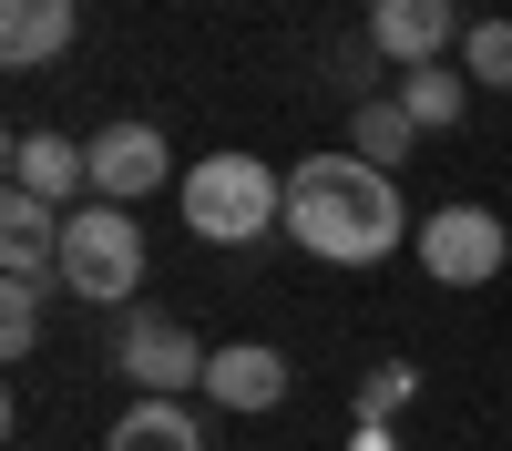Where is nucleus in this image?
I'll return each instance as SVG.
<instances>
[{"label":"nucleus","instance_id":"obj_1","mask_svg":"<svg viewBox=\"0 0 512 451\" xmlns=\"http://www.w3.org/2000/svg\"><path fill=\"white\" fill-rule=\"evenodd\" d=\"M287 236L308 246L318 267H379L400 236H420L410 226V205H400V185L379 175V164H359V154H308L287 175Z\"/></svg>","mask_w":512,"mask_h":451},{"label":"nucleus","instance_id":"obj_2","mask_svg":"<svg viewBox=\"0 0 512 451\" xmlns=\"http://www.w3.org/2000/svg\"><path fill=\"white\" fill-rule=\"evenodd\" d=\"M185 226L205 246H256L267 226H287V175H267L256 154H205L185 175Z\"/></svg>","mask_w":512,"mask_h":451},{"label":"nucleus","instance_id":"obj_3","mask_svg":"<svg viewBox=\"0 0 512 451\" xmlns=\"http://www.w3.org/2000/svg\"><path fill=\"white\" fill-rule=\"evenodd\" d=\"M82 308H123L144 287V226H134V205H72V226H62V267H52Z\"/></svg>","mask_w":512,"mask_h":451},{"label":"nucleus","instance_id":"obj_4","mask_svg":"<svg viewBox=\"0 0 512 451\" xmlns=\"http://www.w3.org/2000/svg\"><path fill=\"white\" fill-rule=\"evenodd\" d=\"M420 267H431L441 287H492L502 257H512V226L492 216V205H441V216H420Z\"/></svg>","mask_w":512,"mask_h":451},{"label":"nucleus","instance_id":"obj_5","mask_svg":"<svg viewBox=\"0 0 512 451\" xmlns=\"http://www.w3.org/2000/svg\"><path fill=\"white\" fill-rule=\"evenodd\" d=\"M205 359H216V349H195V328H185V318H123V339H113V369H123L144 400L205 390Z\"/></svg>","mask_w":512,"mask_h":451},{"label":"nucleus","instance_id":"obj_6","mask_svg":"<svg viewBox=\"0 0 512 451\" xmlns=\"http://www.w3.org/2000/svg\"><path fill=\"white\" fill-rule=\"evenodd\" d=\"M451 41H461V11H451V0H369V52H390L400 72L451 62Z\"/></svg>","mask_w":512,"mask_h":451},{"label":"nucleus","instance_id":"obj_7","mask_svg":"<svg viewBox=\"0 0 512 451\" xmlns=\"http://www.w3.org/2000/svg\"><path fill=\"white\" fill-rule=\"evenodd\" d=\"M164 175H175V164H164V134H154L144 113H123V123H103V134H93V195H103V205L154 195Z\"/></svg>","mask_w":512,"mask_h":451},{"label":"nucleus","instance_id":"obj_8","mask_svg":"<svg viewBox=\"0 0 512 451\" xmlns=\"http://www.w3.org/2000/svg\"><path fill=\"white\" fill-rule=\"evenodd\" d=\"M62 205H41V195H0V277H52L62 267Z\"/></svg>","mask_w":512,"mask_h":451},{"label":"nucleus","instance_id":"obj_9","mask_svg":"<svg viewBox=\"0 0 512 451\" xmlns=\"http://www.w3.org/2000/svg\"><path fill=\"white\" fill-rule=\"evenodd\" d=\"M205 400H216V410H277L287 400V359L267 339H236V349L205 359Z\"/></svg>","mask_w":512,"mask_h":451},{"label":"nucleus","instance_id":"obj_10","mask_svg":"<svg viewBox=\"0 0 512 451\" xmlns=\"http://www.w3.org/2000/svg\"><path fill=\"white\" fill-rule=\"evenodd\" d=\"M72 0H0V62L11 72H41V62H62L72 52Z\"/></svg>","mask_w":512,"mask_h":451},{"label":"nucleus","instance_id":"obj_11","mask_svg":"<svg viewBox=\"0 0 512 451\" xmlns=\"http://www.w3.org/2000/svg\"><path fill=\"white\" fill-rule=\"evenodd\" d=\"M11 185L41 195V205H62L72 185H93V144H72V134H11Z\"/></svg>","mask_w":512,"mask_h":451},{"label":"nucleus","instance_id":"obj_12","mask_svg":"<svg viewBox=\"0 0 512 451\" xmlns=\"http://www.w3.org/2000/svg\"><path fill=\"white\" fill-rule=\"evenodd\" d=\"M103 451H205V421H195L185 400H134L103 431Z\"/></svg>","mask_w":512,"mask_h":451},{"label":"nucleus","instance_id":"obj_13","mask_svg":"<svg viewBox=\"0 0 512 451\" xmlns=\"http://www.w3.org/2000/svg\"><path fill=\"white\" fill-rule=\"evenodd\" d=\"M410 144H420V123L400 113V93H369V103L349 113V154H359V164H379V175H400Z\"/></svg>","mask_w":512,"mask_h":451},{"label":"nucleus","instance_id":"obj_14","mask_svg":"<svg viewBox=\"0 0 512 451\" xmlns=\"http://www.w3.org/2000/svg\"><path fill=\"white\" fill-rule=\"evenodd\" d=\"M461 103H472V72H451V62H431V72H410V82H400V113L420 123V134L461 123Z\"/></svg>","mask_w":512,"mask_h":451},{"label":"nucleus","instance_id":"obj_15","mask_svg":"<svg viewBox=\"0 0 512 451\" xmlns=\"http://www.w3.org/2000/svg\"><path fill=\"white\" fill-rule=\"evenodd\" d=\"M41 287L52 277H0V349L11 359H31V339H41Z\"/></svg>","mask_w":512,"mask_h":451},{"label":"nucleus","instance_id":"obj_16","mask_svg":"<svg viewBox=\"0 0 512 451\" xmlns=\"http://www.w3.org/2000/svg\"><path fill=\"white\" fill-rule=\"evenodd\" d=\"M461 72L492 82V93H512V21H472L461 31Z\"/></svg>","mask_w":512,"mask_h":451},{"label":"nucleus","instance_id":"obj_17","mask_svg":"<svg viewBox=\"0 0 512 451\" xmlns=\"http://www.w3.org/2000/svg\"><path fill=\"white\" fill-rule=\"evenodd\" d=\"M410 390H420V369H400V359H390V369H369V380H359V421L379 431V421H390V410H400Z\"/></svg>","mask_w":512,"mask_h":451}]
</instances>
